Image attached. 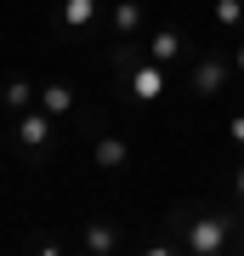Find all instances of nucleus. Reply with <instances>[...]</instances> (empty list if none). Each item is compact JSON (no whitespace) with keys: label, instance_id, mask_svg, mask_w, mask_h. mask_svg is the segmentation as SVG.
Wrapping results in <instances>:
<instances>
[{"label":"nucleus","instance_id":"obj_10","mask_svg":"<svg viewBox=\"0 0 244 256\" xmlns=\"http://www.w3.org/2000/svg\"><path fill=\"white\" fill-rule=\"evenodd\" d=\"M216 23L222 28H239L244 23V0H216Z\"/></svg>","mask_w":244,"mask_h":256},{"label":"nucleus","instance_id":"obj_2","mask_svg":"<svg viewBox=\"0 0 244 256\" xmlns=\"http://www.w3.org/2000/svg\"><path fill=\"white\" fill-rule=\"evenodd\" d=\"M131 97H136V102H159V97H165V68H159V63L131 68Z\"/></svg>","mask_w":244,"mask_h":256},{"label":"nucleus","instance_id":"obj_7","mask_svg":"<svg viewBox=\"0 0 244 256\" xmlns=\"http://www.w3.org/2000/svg\"><path fill=\"white\" fill-rule=\"evenodd\" d=\"M40 108L51 114V120H63L74 108V92H68V86H45V92H40Z\"/></svg>","mask_w":244,"mask_h":256},{"label":"nucleus","instance_id":"obj_11","mask_svg":"<svg viewBox=\"0 0 244 256\" xmlns=\"http://www.w3.org/2000/svg\"><path fill=\"white\" fill-rule=\"evenodd\" d=\"M114 245H119L114 228H102V222H97V228H85V250H114Z\"/></svg>","mask_w":244,"mask_h":256},{"label":"nucleus","instance_id":"obj_6","mask_svg":"<svg viewBox=\"0 0 244 256\" xmlns=\"http://www.w3.org/2000/svg\"><path fill=\"white\" fill-rule=\"evenodd\" d=\"M125 160H131V148L119 137H97V165L102 171H125Z\"/></svg>","mask_w":244,"mask_h":256},{"label":"nucleus","instance_id":"obj_8","mask_svg":"<svg viewBox=\"0 0 244 256\" xmlns=\"http://www.w3.org/2000/svg\"><path fill=\"white\" fill-rule=\"evenodd\" d=\"M136 28H142V6H136V0L114 6V34H136Z\"/></svg>","mask_w":244,"mask_h":256},{"label":"nucleus","instance_id":"obj_3","mask_svg":"<svg viewBox=\"0 0 244 256\" xmlns=\"http://www.w3.org/2000/svg\"><path fill=\"white\" fill-rule=\"evenodd\" d=\"M51 131H57V126H51V114H45V108H34V114H23V120H17V142H23V148H34V154L51 142Z\"/></svg>","mask_w":244,"mask_h":256},{"label":"nucleus","instance_id":"obj_5","mask_svg":"<svg viewBox=\"0 0 244 256\" xmlns=\"http://www.w3.org/2000/svg\"><path fill=\"white\" fill-rule=\"evenodd\" d=\"M102 12V0H63V12H57V23L63 28H91Z\"/></svg>","mask_w":244,"mask_h":256},{"label":"nucleus","instance_id":"obj_9","mask_svg":"<svg viewBox=\"0 0 244 256\" xmlns=\"http://www.w3.org/2000/svg\"><path fill=\"white\" fill-rule=\"evenodd\" d=\"M176 52H182V34H176V28H159V34H154V63H171Z\"/></svg>","mask_w":244,"mask_h":256},{"label":"nucleus","instance_id":"obj_4","mask_svg":"<svg viewBox=\"0 0 244 256\" xmlns=\"http://www.w3.org/2000/svg\"><path fill=\"white\" fill-rule=\"evenodd\" d=\"M222 86H227V68H222V57H205V63L193 68V92H199V97H216Z\"/></svg>","mask_w":244,"mask_h":256},{"label":"nucleus","instance_id":"obj_12","mask_svg":"<svg viewBox=\"0 0 244 256\" xmlns=\"http://www.w3.org/2000/svg\"><path fill=\"white\" fill-rule=\"evenodd\" d=\"M227 137H233V142H239V148H244V114H239V120H233V126H227Z\"/></svg>","mask_w":244,"mask_h":256},{"label":"nucleus","instance_id":"obj_13","mask_svg":"<svg viewBox=\"0 0 244 256\" xmlns=\"http://www.w3.org/2000/svg\"><path fill=\"white\" fill-rule=\"evenodd\" d=\"M239 74H244V46H239Z\"/></svg>","mask_w":244,"mask_h":256},{"label":"nucleus","instance_id":"obj_14","mask_svg":"<svg viewBox=\"0 0 244 256\" xmlns=\"http://www.w3.org/2000/svg\"><path fill=\"white\" fill-rule=\"evenodd\" d=\"M239 194H244V171H239Z\"/></svg>","mask_w":244,"mask_h":256},{"label":"nucleus","instance_id":"obj_1","mask_svg":"<svg viewBox=\"0 0 244 256\" xmlns=\"http://www.w3.org/2000/svg\"><path fill=\"white\" fill-rule=\"evenodd\" d=\"M227 234H233V216H222V210H216V216H199V222L188 228V250L210 256V250H222V245H227Z\"/></svg>","mask_w":244,"mask_h":256}]
</instances>
